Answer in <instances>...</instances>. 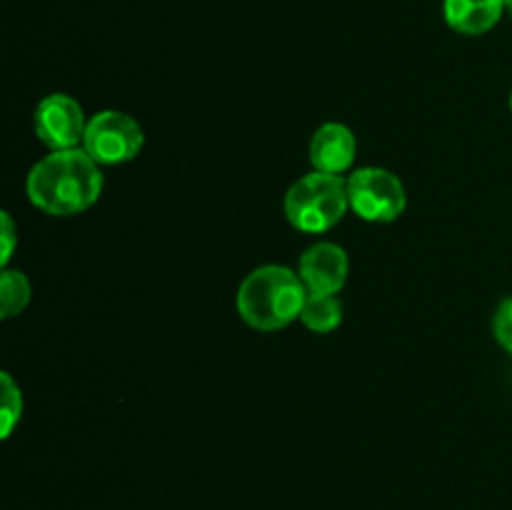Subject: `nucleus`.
<instances>
[{"label": "nucleus", "mask_w": 512, "mask_h": 510, "mask_svg": "<svg viewBox=\"0 0 512 510\" xmlns=\"http://www.w3.org/2000/svg\"><path fill=\"white\" fill-rule=\"evenodd\" d=\"M28 200L55 218L80 215L103 195V170L83 148L55 150L30 168Z\"/></svg>", "instance_id": "obj_1"}, {"label": "nucleus", "mask_w": 512, "mask_h": 510, "mask_svg": "<svg viewBox=\"0 0 512 510\" xmlns=\"http://www.w3.org/2000/svg\"><path fill=\"white\" fill-rule=\"evenodd\" d=\"M305 298L308 290L298 270L285 265H260L250 270L240 283L235 293V308L250 328L273 333L300 320Z\"/></svg>", "instance_id": "obj_2"}, {"label": "nucleus", "mask_w": 512, "mask_h": 510, "mask_svg": "<svg viewBox=\"0 0 512 510\" xmlns=\"http://www.w3.org/2000/svg\"><path fill=\"white\" fill-rule=\"evenodd\" d=\"M350 210L348 178L313 170L285 193V218L300 233H328Z\"/></svg>", "instance_id": "obj_3"}, {"label": "nucleus", "mask_w": 512, "mask_h": 510, "mask_svg": "<svg viewBox=\"0 0 512 510\" xmlns=\"http://www.w3.org/2000/svg\"><path fill=\"white\" fill-rule=\"evenodd\" d=\"M350 210L368 223H393L408 208L403 180L388 168L365 165L348 175Z\"/></svg>", "instance_id": "obj_4"}, {"label": "nucleus", "mask_w": 512, "mask_h": 510, "mask_svg": "<svg viewBox=\"0 0 512 510\" xmlns=\"http://www.w3.org/2000/svg\"><path fill=\"white\" fill-rule=\"evenodd\" d=\"M145 133L133 115L123 110H100L88 120L83 138V150L103 168V165H123L140 155Z\"/></svg>", "instance_id": "obj_5"}, {"label": "nucleus", "mask_w": 512, "mask_h": 510, "mask_svg": "<svg viewBox=\"0 0 512 510\" xmlns=\"http://www.w3.org/2000/svg\"><path fill=\"white\" fill-rule=\"evenodd\" d=\"M33 128L40 143L55 153V150L83 148L88 118L85 110L73 95L50 93L35 105Z\"/></svg>", "instance_id": "obj_6"}, {"label": "nucleus", "mask_w": 512, "mask_h": 510, "mask_svg": "<svg viewBox=\"0 0 512 510\" xmlns=\"http://www.w3.org/2000/svg\"><path fill=\"white\" fill-rule=\"evenodd\" d=\"M298 275L308 295H338L348 283L350 260L338 243H315L300 255Z\"/></svg>", "instance_id": "obj_7"}, {"label": "nucleus", "mask_w": 512, "mask_h": 510, "mask_svg": "<svg viewBox=\"0 0 512 510\" xmlns=\"http://www.w3.org/2000/svg\"><path fill=\"white\" fill-rule=\"evenodd\" d=\"M358 155V138L343 123L320 125L310 140V163L315 170L330 175H343L353 168Z\"/></svg>", "instance_id": "obj_8"}, {"label": "nucleus", "mask_w": 512, "mask_h": 510, "mask_svg": "<svg viewBox=\"0 0 512 510\" xmlns=\"http://www.w3.org/2000/svg\"><path fill=\"white\" fill-rule=\"evenodd\" d=\"M505 15V0H443V18L460 35H485Z\"/></svg>", "instance_id": "obj_9"}, {"label": "nucleus", "mask_w": 512, "mask_h": 510, "mask_svg": "<svg viewBox=\"0 0 512 510\" xmlns=\"http://www.w3.org/2000/svg\"><path fill=\"white\" fill-rule=\"evenodd\" d=\"M300 323L313 333H333L343 323V303L338 295H308Z\"/></svg>", "instance_id": "obj_10"}, {"label": "nucleus", "mask_w": 512, "mask_h": 510, "mask_svg": "<svg viewBox=\"0 0 512 510\" xmlns=\"http://www.w3.org/2000/svg\"><path fill=\"white\" fill-rule=\"evenodd\" d=\"M30 303V280L23 270L3 268L0 278V318L10 320L23 313Z\"/></svg>", "instance_id": "obj_11"}, {"label": "nucleus", "mask_w": 512, "mask_h": 510, "mask_svg": "<svg viewBox=\"0 0 512 510\" xmlns=\"http://www.w3.org/2000/svg\"><path fill=\"white\" fill-rule=\"evenodd\" d=\"M0 380H3V403H0V413H3V438H10L15 425L23 418V393L15 385L13 375L0 373Z\"/></svg>", "instance_id": "obj_12"}, {"label": "nucleus", "mask_w": 512, "mask_h": 510, "mask_svg": "<svg viewBox=\"0 0 512 510\" xmlns=\"http://www.w3.org/2000/svg\"><path fill=\"white\" fill-rule=\"evenodd\" d=\"M493 335L503 350L512 355V295L495 308L493 315Z\"/></svg>", "instance_id": "obj_13"}, {"label": "nucleus", "mask_w": 512, "mask_h": 510, "mask_svg": "<svg viewBox=\"0 0 512 510\" xmlns=\"http://www.w3.org/2000/svg\"><path fill=\"white\" fill-rule=\"evenodd\" d=\"M13 248H15V225H13V218H10V213H3V258H0L3 268H8V260L13 258Z\"/></svg>", "instance_id": "obj_14"}, {"label": "nucleus", "mask_w": 512, "mask_h": 510, "mask_svg": "<svg viewBox=\"0 0 512 510\" xmlns=\"http://www.w3.org/2000/svg\"><path fill=\"white\" fill-rule=\"evenodd\" d=\"M505 13H508L512 18V0H505Z\"/></svg>", "instance_id": "obj_15"}, {"label": "nucleus", "mask_w": 512, "mask_h": 510, "mask_svg": "<svg viewBox=\"0 0 512 510\" xmlns=\"http://www.w3.org/2000/svg\"><path fill=\"white\" fill-rule=\"evenodd\" d=\"M510 113H512V93H510Z\"/></svg>", "instance_id": "obj_16"}]
</instances>
